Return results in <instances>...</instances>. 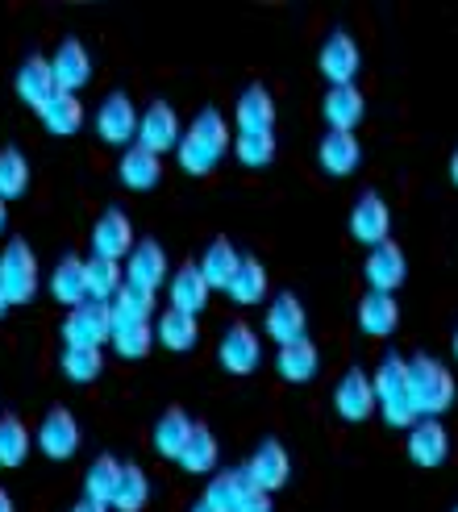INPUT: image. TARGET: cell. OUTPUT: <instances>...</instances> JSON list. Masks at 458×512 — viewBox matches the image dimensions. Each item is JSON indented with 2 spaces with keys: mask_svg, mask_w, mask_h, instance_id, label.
I'll return each instance as SVG.
<instances>
[{
  "mask_svg": "<svg viewBox=\"0 0 458 512\" xmlns=\"http://www.w3.org/2000/svg\"><path fill=\"white\" fill-rule=\"evenodd\" d=\"M229 150V125L217 109H200L192 117V125L184 130L180 146H175V155H180V167L188 175H209Z\"/></svg>",
  "mask_w": 458,
  "mask_h": 512,
  "instance_id": "1",
  "label": "cell"
},
{
  "mask_svg": "<svg viewBox=\"0 0 458 512\" xmlns=\"http://www.w3.org/2000/svg\"><path fill=\"white\" fill-rule=\"evenodd\" d=\"M371 388H375V413L384 417L392 429H413L417 425L413 400H409V358L384 354L375 375H371Z\"/></svg>",
  "mask_w": 458,
  "mask_h": 512,
  "instance_id": "2",
  "label": "cell"
},
{
  "mask_svg": "<svg viewBox=\"0 0 458 512\" xmlns=\"http://www.w3.org/2000/svg\"><path fill=\"white\" fill-rule=\"evenodd\" d=\"M409 400L417 421H438L454 404V375L438 363L434 354H413L409 358Z\"/></svg>",
  "mask_w": 458,
  "mask_h": 512,
  "instance_id": "3",
  "label": "cell"
},
{
  "mask_svg": "<svg viewBox=\"0 0 458 512\" xmlns=\"http://www.w3.org/2000/svg\"><path fill=\"white\" fill-rule=\"evenodd\" d=\"M38 292V259L21 238L0 250V296L9 304H30Z\"/></svg>",
  "mask_w": 458,
  "mask_h": 512,
  "instance_id": "4",
  "label": "cell"
},
{
  "mask_svg": "<svg viewBox=\"0 0 458 512\" xmlns=\"http://www.w3.org/2000/svg\"><path fill=\"white\" fill-rule=\"evenodd\" d=\"M113 338V317H109V304H96L84 300L75 304L63 321V346H80V350H100Z\"/></svg>",
  "mask_w": 458,
  "mask_h": 512,
  "instance_id": "5",
  "label": "cell"
},
{
  "mask_svg": "<svg viewBox=\"0 0 458 512\" xmlns=\"http://www.w3.org/2000/svg\"><path fill=\"white\" fill-rule=\"evenodd\" d=\"M242 475H246V483L250 488H259V492H275V488H284L288 483V475H292V463H288V450L279 446L275 438H267V442H259L254 446V454L242 463Z\"/></svg>",
  "mask_w": 458,
  "mask_h": 512,
  "instance_id": "6",
  "label": "cell"
},
{
  "mask_svg": "<svg viewBox=\"0 0 458 512\" xmlns=\"http://www.w3.org/2000/svg\"><path fill=\"white\" fill-rule=\"evenodd\" d=\"M121 271H125V284H130V288L155 296L167 284V250L155 238H142V242H134L130 259H125Z\"/></svg>",
  "mask_w": 458,
  "mask_h": 512,
  "instance_id": "7",
  "label": "cell"
},
{
  "mask_svg": "<svg viewBox=\"0 0 458 512\" xmlns=\"http://www.w3.org/2000/svg\"><path fill=\"white\" fill-rule=\"evenodd\" d=\"M96 138L109 146H134L138 138V109L125 92H109L105 105L96 109Z\"/></svg>",
  "mask_w": 458,
  "mask_h": 512,
  "instance_id": "8",
  "label": "cell"
},
{
  "mask_svg": "<svg viewBox=\"0 0 458 512\" xmlns=\"http://www.w3.org/2000/svg\"><path fill=\"white\" fill-rule=\"evenodd\" d=\"M184 138V125H180V113H175L167 100H155L146 113H138V146H146L150 155H163V150H175Z\"/></svg>",
  "mask_w": 458,
  "mask_h": 512,
  "instance_id": "9",
  "label": "cell"
},
{
  "mask_svg": "<svg viewBox=\"0 0 458 512\" xmlns=\"http://www.w3.org/2000/svg\"><path fill=\"white\" fill-rule=\"evenodd\" d=\"M317 63H321V75L329 80V88H346V84H354V75H359V63H363L359 42H354L346 30H334V34L325 38Z\"/></svg>",
  "mask_w": 458,
  "mask_h": 512,
  "instance_id": "10",
  "label": "cell"
},
{
  "mask_svg": "<svg viewBox=\"0 0 458 512\" xmlns=\"http://www.w3.org/2000/svg\"><path fill=\"white\" fill-rule=\"evenodd\" d=\"M259 358H263V342L259 334H254L250 325H229L225 334H221V346H217V363L229 371V375H250L254 367H259Z\"/></svg>",
  "mask_w": 458,
  "mask_h": 512,
  "instance_id": "11",
  "label": "cell"
},
{
  "mask_svg": "<svg viewBox=\"0 0 458 512\" xmlns=\"http://www.w3.org/2000/svg\"><path fill=\"white\" fill-rule=\"evenodd\" d=\"M38 450L46 458H55V463H67V458L80 450V421L67 408H50L38 425Z\"/></svg>",
  "mask_w": 458,
  "mask_h": 512,
  "instance_id": "12",
  "label": "cell"
},
{
  "mask_svg": "<svg viewBox=\"0 0 458 512\" xmlns=\"http://www.w3.org/2000/svg\"><path fill=\"white\" fill-rule=\"evenodd\" d=\"M130 250H134V225L130 217H125L121 209H109V213H100L96 225H92V254L96 259H130Z\"/></svg>",
  "mask_w": 458,
  "mask_h": 512,
  "instance_id": "13",
  "label": "cell"
},
{
  "mask_svg": "<svg viewBox=\"0 0 458 512\" xmlns=\"http://www.w3.org/2000/svg\"><path fill=\"white\" fill-rule=\"evenodd\" d=\"M50 75H55V88L75 96L88 80H92V59L80 38H63L55 46V55H50Z\"/></svg>",
  "mask_w": 458,
  "mask_h": 512,
  "instance_id": "14",
  "label": "cell"
},
{
  "mask_svg": "<svg viewBox=\"0 0 458 512\" xmlns=\"http://www.w3.org/2000/svg\"><path fill=\"white\" fill-rule=\"evenodd\" d=\"M334 408L338 417L359 425L375 413V388H371V375L363 367H350L342 379H338V392H334Z\"/></svg>",
  "mask_w": 458,
  "mask_h": 512,
  "instance_id": "15",
  "label": "cell"
},
{
  "mask_svg": "<svg viewBox=\"0 0 458 512\" xmlns=\"http://www.w3.org/2000/svg\"><path fill=\"white\" fill-rule=\"evenodd\" d=\"M388 229H392V213H388V204L379 192H363L359 204H354V213H350V234L354 242H363V246H384L388 242Z\"/></svg>",
  "mask_w": 458,
  "mask_h": 512,
  "instance_id": "16",
  "label": "cell"
},
{
  "mask_svg": "<svg viewBox=\"0 0 458 512\" xmlns=\"http://www.w3.org/2000/svg\"><path fill=\"white\" fill-rule=\"evenodd\" d=\"M404 275H409V259H404V250H400L396 242L375 246V250L367 254V263H363L367 288H371V292H384V296H392V292L404 284Z\"/></svg>",
  "mask_w": 458,
  "mask_h": 512,
  "instance_id": "17",
  "label": "cell"
},
{
  "mask_svg": "<svg viewBox=\"0 0 458 512\" xmlns=\"http://www.w3.org/2000/svg\"><path fill=\"white\" fill-rule=\"evenodd\" d=\"M304 325H309V317H304V304H300L292 292H279V296L267 304L263 329H267V338H271L275 346L300 342V338H304Z\"/></svg>",
  "mask_w": 458,
  "mask_h": 512,
  "instance_id": "18",
  "label": "cell"
},
{
  "mask_svg": "<svg viewBox=\"0 0 458 512\" xmlns=\"http://www.w3.org/2000/svg\"><path fill=\"white\" fill-rule=\"evenodd\" d=\"M409 458L417 467H425V471L442 467L450 458V433H446V425L442 421H417L409 429Z\"/></svg>",
  "mask_w": 458,
  "mask_h": 512,
  "instance_id": "19",
  "label": "cell"
},
{
  "mask_svg": "<svg viewBox=\"0 0 458 512\" xmlns=\"http://www.w3.org/2000/svg\"><path fill=\"white\" fill-rule=\"evenodd\" d=\"M321 113H325V121H329V130L354 134V125H359L363 113H367V100H363V92L354 88V84H346V88H329Z\"/></svg>",
  "mask_w": 458,
  "mask_h": 512,
  "instance_id": "20",
  "label": "cell"
},
{
  "mask_svg": "<svg viewBox=\"0 0 458 512\" xmlns=\"http://www.w3.org/2000/svg\"><path fill=\"white\" fill-rule=\"evenodd\" d=\"M55 92H59V88H55V75H50V59L30 55V59L21 63V71H17V96L25 100V105L42 113Z\"/></svg>",
  "mask_w": 458,
  "mask_h": 512,
  "instance_id": "21",
  "label": "cell"
},
{
  "mask_svg": "<svg viewBox=\"0 0 458 512\" xmlns=\"http://www.w3.org/2000/svg\"><path fill=\"white\" fill-rule=\"evenodd\" d=\"M209 284H205V275H200L196 263H184L180 271H171V309H180L188 317H200L205 313V304H209Z\"/></svg>",
  "mask_w": 458,
  "mask_h": 512,
  "instance_id": "22",
  "label": "cell"
},
{
  "mask_svg": "<svg viewBox=\"0 0 458 512\" xmlns=\"http://www.w3.org/2000/svg\"><path fill=\"white\" fill-rule=\"evenodd\" d=\"M234 121H238V134H259V130H275V100L263 84H250L238 105H234Z\"/></svg>",
  "mask_w": 458,
  "mask_h": 512,
  "instance_id": "23",
  "label": "cell"
},
{
  "mask_svg": "<svg viewBox=\"0 0 458 512\" xmlns=\"http://www.w3.org/2000/svg\"><path fill=\"white\" fill-rule=\"evenodd\" d=\"M359 159H363V146H359V138H354V134L329 130V134L321 138V146H317V163H321L325 175H338V179H342V175H354Z\"/></svg>",
  "mask_w": 458,
  "mask_h": 512,
  "instance_id": "24",
  "label": "cell"
},
{
  "mask_svg": "<svg viewBox=\"0 0 458 512\" xmlns=\"http://www.w3.org/2000/svg\"><path fill=\"white\" fill-rule=\"evenodd\" d=\"M396 325H400V304H396V296L367 292V296L359 300V329H363L367 338H388Z\"/></svg>",
  "mask_w": 458,
  "mask_h": 512,
  "instance_id": "25",
  "label": "cell"
},
{
  "mask_svg": "<svg viewBox=\"0 0 458 512\" xmlns=\"http://www.w3.org/2000/svg\"><path fill=\"white\" fill-rule=\"evenodd\" d=\"M217 458H221V446L213 438V429L209 425H192V438H188V446L180 450L175 463H180V471H188V475H213Z\"/></svg>",
  "mask_w": 458,
  "mask_h": 512,
  "instance_id": "26",
  "label": "cell"
},
{
  "mask_svg": "<svg viewBox=\"0 0 458 512\" xmlns=\"http://www.w3.org/2000/svg\"><path fill=\"white\" fill-rule=\"evenodd\" d=\"M50 296L59 304H84L88 300V279H84V259H75V254H63L59 267L50 271Z\"/></svg>",
  "mask_w": 458,
  "mask_h": 512,
  "instance_id": "27",
  "label": "cell"
},
{
  "mask_svg": "<svg viewBox=\"0 0 458 512\" xmlns=\"http://www.w3.org/2000/svg\"><path fill=\"white\" fill-rule=\"evenodd\" d=\"M200 267V275H205V284L209 288H229V279H234L238 275V267H242V254L234 250V242H229V238H217L209 250H205V259H200L196 263Z\"/></svg>",
  "mask_w": 458,
  "mask_h": 512,
  "instance_id": "28",
  "label": "cell"
},
{
  "mask_svg": "<svg viewBox=\"0 0 458 512\" xmlns=\"http://www.w3.org/2000/svg\"><path fill=\"white\" fill-rule=\"evenodd\" d=\"M109 317H113V329L150 325V317H155V296L138 292V288H130V284H121V292L109 300Z\"/></svg>",
  "mask_w": 458,
  "mask_h": 512,
  "instance_id": "29",
  "label": "cell"
},
{
  "mask_svg": "<svg viewBox=\"0 0 458 512\" xmlns=\"http://www.w3.org/2000/svg\"><path fill=\"white\" fill-rule=\"evenodd\" d=\"M317 367H321V354H317V346H313L309 338H300V342H292V346H279L275 371L284 375L288 383H309V379L317 375Z\"/></svg>",
  "mask_w": 458,
  "mask_h": 512,
  "instance_id": "30",
  "label": "cell"
},
{
  "mask_svg": "<svg viewBox=\"0 0 458 512\" xmlns=\"http://www.w3.org/2000/svg\"><path fill=\"white\" fill-rule=\"evenodd\" d=\"M159 175H163V163H159V155H150L146 146L134 142V146L121 155V184H125V188L146 192V188L159 184Z\"/></svg>",
  "mask_w": 458,
  "mask_h": 512,
  "instance_id": "31",
  "label": "cell"
},
{
  "mask_svg": "<svg viewBox=\"0 0 458 512\" xmlns=\"http://www.w3.org/2000/svg\"><path fill=\"white\" fill-rule=\"evenodd\" d=\"M38 117H42V125H46L50 134L71 138V134H80V125H84V105H80V96L55 92V96H50V105Z\"/></svg>",
  "mask_w": 458,
  "mask_h": 512,
  "instance_id": "32",
  "label": "cell"
},
{
  "mask_svg": "<svg viewBox=\"0 0 458 512\" xmlns=\"http://www.w3.org/2000/svg\"><path fill=\"white\" fill-rule=\"evenodd\" d=\"M250 492V483L242 475V467H229V471H217L209 475V488H205V504L217 508V512H238L242 496Z\"/></svg>",
  "mask_w": 458,
  "mask_h": 512,
  "instance_id": "33",
  "label": "cell"
},
{
  "mask_svg": "<svg viewBox=\"0 0 458 512\" xmlns=\"http://www.w3.org/2000/svg\"><path fill=\"white\" fill-rule=\"evenodd\" d=\"M188 438H192V417L184 413V408H167V413L155 421V450L163 458H180Z\"/></svg>",
  "mask_w": 458,
  "mask_h": 512,
  "instance_id": "34",
  "label": "cell"
},
{
  "mask_svg": "<svg viewBox=\"0 0 458 512\" xmlns=\"http://www.w3.org/2000/svg\"><path fill=\"white\" fill-rule=\"evenodd\" d=\"M84 279H88V300H96V304H109L117 292H121V284H125V271H121V263H113V259H84Z\"/></svg>",
  "mask_w": 458,
  "mask_h": 512,
  "instance_id": "35",
  "label": "cell"
},
{
  "mask_svg": "<svg viewBox=\"0 0 458 512\" xmlns=\"http://www.w3.org/2000/svg\"><path fill=\"white\" fill-rule=\"evenodd\" d=\"M150 500V479L138 463H121V479H117V492L109 500V508L117 512H142Z\"/></svg>",
  "mask_w": 458,
  "mask_h": 512,
  "instance_id": "36",
  "label": "cell"
},
{
  "mask_svg": "<svg viewBox=\"0 0 458 512\" xmlns=\"http://www.w3.org/2000/svg\"><path fill=\"white\" fill-rule=\"evenodd\" d=\"M117 479H121V458H113V454L92 458V467H88V475H84V500L109 508V500H113V492H117Z\"/></svg>",
  "mask_w": 458,
  "mask_h": 512,
  "instance_id": "37",
  "label": "cell"
},
{
  "mask_svg": "<svg viewBox=\"0 0 458 512\" xmlns=\"http://www.w3.org/2000/svg\"><path fill=\"white\" fill-rule=\"evenodd\" d=\"M196 338H200V321L180 313V309H167L155 325V342L167 346V350H192Z\"/></svg>",
  "mask_w": 458,
  "mask_h": 512,
  "instance_id": "38",
  "label": "cell"
},
{
  "mask_svg": "<svg viewBox=\"0 0 458 512\" xmlns=\"http://www.w3.org/2000/svg\"><path fill=\"white\" fill-rule=\"evenodd\" d=\"M225 296L234 304H259L267 296V271H263V263L250 259V254H242V267H238L234 279H229Z\"/></svg>",
  "mask_w": 458,
  "mask_h": 512,
  "instance_id": "39",
  "label": "cell"
},
{
  "mask_svg": "<svg viewBox=\"0 0 458 512\" xmlns=\"http://www.w3.org/2000/svg\"><path fill=\"white\" fill-rule=\"evenodd\" d=\"M25 458H30V429H25L21 417L5 413V417H0V467L17 471Z\"/></svg>",
  "mask_w": 458,
  "mask_h": 512,
  "instance_id": "40",
  "label": "cell"
},
{
  "mask_svg": "<svg viewBox=\"0 0 458 512\" xmlns=\"http://www.w3.org/2000/svg\"><path fill=\"white\" fill-rule=\"evenodd\" d=\"M25 188H30V163L17 146H5L0 150V200H17Z\"/></svg>",
  "mask_w": 458,
  "mask_h": 512,
  "instance_id": "41",
  "label": "cell"
},
{
  "mask_svg": "<svg viewBox=\"0 0 458 512\" xmlns=\"http://www.w3.org/2000/svg\"><path fill=\"white\" fill-rule=\"evenodd\" d=\"M59 367L71 383H92L105 375V350H80V346H63Z\"/></svg>",
  "mask_w": 458,
  "mask_h": 512,
  "instance_id": "42",
  "label": "cell"
},
{
  "mask_svg": "<svg viewBox=\"0 0 458 512\" xmlns=\"http://www.w3.org/2000/svg\"><path fill=\"white\" fill-rule=\"evenodd\" d=\"M234 155L242 167H267L275 159V130H259V134H238L234 138Z\"/></svg>",
  "mask_w": 458,
  "mask_h": 512,
  "instance_id": "43",
  "label": "cell"
},
{
  "mask_svg": "<svg viewBox=\"0 0 458 512\" xmlns=\"http://www.w3.org/2000/svg\"><path fill=\"white\" fill-rule=\"evenodd\" d=\"M109 342L121 358H146L150 346H155V329L150 325H125V329H113Z\"/></svg>",
  "mask_w": 458,
  "mask_h": 512,
  "instance_id": "44",
  "label": "cell"
},
{
  "mask_svg": "<svg viewBox=\"0 0 458 512\" xmlns=\"http://www.w3.org/2000/svg\"><path fill=\"white\" fill-rule=\"evenodd\" d=\"M238 512H275V504H271V496H267V492H259V488H250V492L242 496Z\"/></svg>",
  "mask_w": 458,
  "mask_h": 512,
  "instance_id": "45",
  "label": "cell"
},
{
  "mask_svg": "<svg viewBox=\"0 0 458 512\" xmlns=\"http://www.w3.org/2000/svg\"><path fill=\"white\" fill-rule=\"evenodd\" d=\"M71 512H109V508H105V504H92V500H80Z\"/></svg>",
  "mask_w": 458,
  "mask_h": 512,
  "instance_id": "46",
  "label": "cell"
},
{
  "mask_svg": "<svg viewBox=\"0 0 458 512\" xmlns=\"http://www.w3.org/2000/svg\"><path fill=\"white\" fill-rule=\"evenodd\" d=\"M0 512H17V508H13V496H9L5 488H0Z\"/></svg>",
  "mask_w": 458,
  "mask_h": 512,
  "instance_id": "47",
  "label": "cell"
},
{
  "mask_svg": "<svg viewBox=\"0 0 458 512\" xmlns=\"http://www.w3.org/2000/svg\"><path fill=\"white\" fill-rule=\"evenodd\" d=\"M450 179H454V188H458V146H454V155H450Z\"/></svg>",
  "mask_w": 458,
  "mask_h": 512,
  "instance_id": "48",
  "label": "cell"
},
{
  "mask_svg": "<svg viewBox=\"0 0 458 512\" xmlns=\"http://www.w3.org/2000/svg\"><path fill=\"white\" fill-rule=\"evenodd\" d=\"M5 221H9V204L0 200V229H5Z\"/></svg>",
  "mask_w": 458,
  "mask_h": 512,
  "instance_id": "49",
  "label": "cell"
},
{
  "mask_svg": "<svg viewBox=\"0 0 458 512\" xmlns=\"http://www.w3.org/2000/svg\"><path fill=\"white\" fill-rule=\"evenodd\" d=\"M192 512H217V508H209L205 500H196V504H192Z\"/></svg>",
  "mask_w": 458,
  "mask_h": 512,
  "instance_id": "50",
  "label": "cell"
},
{
  "mask_svg": "<svg viewBox=\"0 0 458 512\" xmlns=\"http://www.w3.org/2000/svg\"><path fill=\"white\" fill-rule=\"evenodd\" d=\"M5 309H9V300H5V296H0V317H5Z\"/></svg>",
  "mask_w": 458,
  "mask_h": 512,
  "instance_id": "51",
  "label": "cell"
},
{
  "mask_svg": "<svg viewBox=\"0 0 458 512\" xmlns=\"http://www.w3.org/2000/svg\"><path fill=\"white\" fill-rule=\"evenodd\" d=\"M450 342H454V358H458V329H454V338H450Z\"/></svg>",
  "mask_w": 458,
  "mask_h": 512,
  "instance_id": "52",
  "label": "cell"
},
{
  "mask_svg": "<svg viewBox=\"0 0 458 512\" xmlns=\"http://www.w3.org/2000/svg\"><path fill=\"white\" fill-rule=\"evenodd\" d=\"M454 512H458V508H454Z\"/></svg>",
  "mask_w": 458,
  "mask_h": 512,
  "instance_id": "53",
  "label": "cell"
}]
</instances>
